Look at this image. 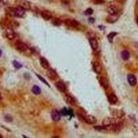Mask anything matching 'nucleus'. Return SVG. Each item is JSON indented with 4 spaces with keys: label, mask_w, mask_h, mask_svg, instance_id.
Instances as JSON below:
<instances>
[{
    "label": "nucleus",
    "mask_w": 138,
    "mask_h": 138,
    "mask_svg": "<svg viewBox=\"0 0 138 138\" xmlns=\"http://www.w3.org/2000/svg\"><path fill=\"white\" fill-rule=\"evenodd\" d=\"M12 13L13 16H15L17 17H22L25 14V9L21 6H18L13 9Z\"/></svg>",
    "instance_id": "obj_1"
},
{
    "label": "nucleus",
    "mask_w": 138,
    "mask_h": 138,
    "mask_svg": "<svg viewBox=\"0 0 138 138\" xmlns=\"http://www.w3.org/2000/svg\"><path fill=\"white\" fill-rule=\"evenodd\" d=\"M15 47L17 48V50H18L19 51L21 52V53H25L28 51V47L26 44H24V42L21 41H18L16 42L15 44Z\"/></svg>",
    "instance_id": "obj_2"
},
{
    "label": "nucleus",
    "mask_w": 138,
    "mask_h": 138,
    "mask_svg": "<svg viewBox=\"0 0 138 138\" xmlns=\"http://www.w3.org/2000/svg\"><path fill=\"white\" fill-rule=\"evenodd\" d=\"M46 75L47 77L51 80H56L57 78V75L56 72L52 69V68H48L47 71H46Z\"/></svg>",
    "instance_id": "obj_3"
},
{
    "label": "nucleus",
    "mask_w": 138,
    "mask_h": 138,
    "mask_svg": "<svg viewBox=\"0 0 138 138\" xmlns=\"http://www.w3.org/2000/svg\"><path fill=\"white\" fill-rule=\"evenodd\" d=\"M64 23L67 26L72 27V28H76L79 26V22L75 20H72V19H67L64 21Z\"/></svg>",
    "instance_id": "obj_4"
},
{
    "label": "nucleus",
    "mask_w": 138,
    "mask_h": 138,
    "mask_svg": "<svg viewBox=\"0 0 138 138\" xmlns=\"http://www.w3.org/2000/svg\"><path fill=\"white\" fill-rule=\"evenodd\" d=\"M84 119L85 121L88 124H94L96 123L97 122V119L96 118L92 116V115H86L84 117Z\"/></svg>",
    "instance_id": "obj_5"
},
{
    "label": "nucleus",
    "mask_w": 138,
    "mask_h": 138,
    "mask_svg": "<svg viewBox=\"0 0 138 138\" xmlns=\"http://www.w3.org/2000/svg\"><path fill=\"white\" fill-rule=\"evenodd\" d=\"M119 18V15L118 14H112L110 15H108L107 17H106V21L108 23H110V24H113L115 22H116Z\"/></svg>",
    "instance_id": "obj_6"
},
{
    "label": "nucleus",
    "mask_w": 138,
    "mask_h": 138,
    "mask_svg": "<svg viewBox=\"0 0 138 138\" xmlns=\"http://www.w3.org/2000/svg\"><path fill=\"white\" fill-rule=\"evenodd\" d=\"M117 122H118V121L115 120V119L111 118H105L103 120L102 124L104 126H108L110 125L114 124H115Z\"/></svg>",
    "instance_id": "obj_7"
},
{
    "label": "nucleus",
    "mask_w": 138,
    "mask_h": 138,
    "mask_svg": "<svg viewBox=\"0 0 138 138\" xmlns=\"http://www.w3.org/2000/svg\"><path fill=\"white\" fill-rule=\"evenodd\" d=\"M41 17H42L44 20H46V21L50 20L51 18H52L51 13L50 11H48V10H46L41 11Z\"/></svg>",
    "instance_id": "obj_8"
},
{
    "label": "nucleus",
    "mask_w": 138,
    "mask_h": 138,
    "mask_svg": "<svg viewBox=\"0 0 138 138\" xmlns=\"http://www.w3.org/2000/svg\"><path fill=\"white\" fill-rule=\"evenodd\" d=\"M51 117L54 122H58L61 119V115L60 112L57 110H53L51 112Z\"/></svg>",
    "instance_id": "obj_9"
},
{
    "label": "nucleus",
    "mask_w": 138,
    "mask_h": 138,
    "mask_svg": "<svg viewBox=\"0 0 138 138\" xmlns=\"http://www.w3.org/2000/svg\"><path fill=\"white\" fill-rule=\"evenodd\" d=\"M127 79H128V82L129 84L131 86H133L136 85V84H137V79H136L135 76H134L133 75H131V74L128 75L127 76Z\"/></svg>",
    "instance_id": "obj_10"
},
{
    "label": "nucleus",
    "mask_w": 138,
    "mask_h": 138,
    "mask_svg": "<svg viewBox=\"0 0 138 138\" xmlns=\"http://www.w3.org/2000/svg\"><path fill=\"white\" fill-rule=\"evenodd\" d=\"M108 102H110V104H115L118 102V97L115 94H113V93L110 94L108 96Z\"/></svg>",
    "instance_id": "obj_11"
},
{
    "label": "nucleus",
    "mask_w": 138,
    "mask_h": 138,
    "mask_svg": "<svg viewBox=\"0 0 138 138\" xmlns=\"http://www.w3.org/2000/svg\"><path fill=\"white\" fill-rule=\"evenodd\" d=\"M89 42H90V45L91 46V48L93 51H95L98 47V42H97V40L94 37L90 38L89 39Z\"/></svg>",
    "instance_id": "obj_12"
},
{
    "label": "nucleus",
    "mask_w": 138,
    "mask_h": 138,
    "mask_svg": "<svg viewBox=\"0 0 138 138\" xmlns=\"http://www.w3.org/2000/svg\"><path fill=\"white\" fill-rule=\"evenodd\" d=\"M55 86L60 92H64L66 91V86L61 82H57V83L55 84Z\"/></svg>",
    "instance_id": "obj_13"
},
{
    "label": "nucleus",
    "mask_w": 138,
    "mask_h": 138,
    "mask_svg": "<svg viewBox=\"0 0 138 138\" xmlns=\"http://www.w3.org/2000/svg\"><path fill=\"white\" fill-rule=\"evenodd\" d=\"M5 35H6V37L7 38L10 40H13L14 38L15 37V33L11 29H7L6 31Z\"/></svg>",
    "instance_id": "obj_14"
},
{
    "label": "nucleus",
    "mask_w": 138,
    "mask_h": 138,
    "mask_svg": "<svg viewBox=\"0 0 138 138\" xmlns=\"http://www.w3.org/2000/svg\"><path fill=\"white\" fill-rule=\"evenodd\" d=\"M99 82H100V84L102 85V86L104 88L107 89L108 88V86H109V82L106 77H101L100 79H99Z\"/></svg>",
    "instance_id": "obj_15"
},
{
    "label": "nucleus",
    "mask_w": 138,
    "mask_h": 138,
    "mask_svg": "<svg viewBox=\"0 0 138 138\" xmlns=\"http://www.w3.org/2000/svg\"><path fill=\"white\" fill-rule=\"evenodd\" d=\"M40 62L41 66H42L44 69H48L49 68V63L47 61V59H46L44 57H41L40 58Z\"/></svg>",
    "instance_id": "obj_16"
},
{
    "label": "nucleus",
    "mask_w": 138,
    "mask_h": 138,
    "mask_svg": "<svg viewBox=\"0 0 138 138\" xmlns=\"http://www.w3.org/2000/svg\"><path fill=\"white\" fill-rule=\"evenodd\" d=\"M93 69H94L95 72H97V74H99V73H101L102 71V67L99 62L95 61L93 64Z\"/></svg>",
    "instance_id": "obj_17"
},
{
    "label": "nucleus",
    "mask_w": 138,
    "mask_h": 138,
    "mask_svg": "<svg viewBox=\"0 0 138 138\" xmlns=\"http://www.w3.org/2000/svg\"><path fill=\"white\" fill-rule=\"evenodd\" d=\"M64 99H65L66 103L68 104H71V105H75V99L69 95H64Z\"/></svg>",
    "instance_id": "obj_18"
},
{
    "label": "nucleus",
    "mask_w": 138,
    "mask_h": 138,
    "mask_svg": "<svg viewBox=\"0 0 138 138\" xmlns=\"http://www.w3.org/2000/svg\"><path fill=\"white\" fill-rule=\"evenodd\" d=\"M107 11L109 14H118V8L115 6H110L108 7L107 8Z\"/></svg>",
    "instance_id": "obj_19"
},
{
    "label": "nucleus",
    "mask_w": 138,
    "mask_h": 138,
    "mask_svg": "<svg viewBox=\"0 0 138 138\" xmlns=\"http://www.w3.org/2000/svg\"><path fill=\"white\" fill-rule=\"evenodd\" d=\"M121 57L124 60H128L130 57V53L127 51H123L121 53Z\"/></svg>",
    "instance_id": "obj_20"
},
{
    "label": "nucleus",
    "mask_w": 138,
    "mask_h": 138,
    "mask_svg": "<svg viewBox=\"0 0 138 138\" xmlns=\"http://www.w3.org/2000/svg\"><path fill=\"white\" fill-rule=\"evenodd\" d=\"M20 6H21L23 8H24L25 10H28L31 8V5H30V3L26 1H22Z\"/></svg>",
    "instance_id": "obj_21"
},
{
    "label": "nucleus",
    "mask_w": 138,
    "mask_h": 138,
    "mask_svg": "<svg viewBox=\"0 0 138 138\" xmlns=\"http://www.w3.org/2000/svg\"><path fill=\"white\" fill-rule=\"evenodd\" d=\"M32 91H33V92L35 95H40V93H41V89H40L39 86H34L32 88Z\"/></svg>",
    "instance_id": "obj_22"
},
{
    "label": "nucleus",
    "mask_w": 138,
    "mask_h": 138,
    "mask_svg": "<svg viewBox=\"0 0 138 138\" xmlns=\"http://www.w3.org/2000/svg\"><path fill=\"white\" fill-rule=\"evenodd\" d=\"M116 35H117V33H115V32H112V33H109L108 35V40L109 41V42H112L113 38Z\"/></svg>",
    "instance_id": "obj_23"
},
{
    "label": "nucleus",
    "mask_w": 138,
    "mask_h": 138,
    "mask_svg": "<svg viewBox=\"0 0 138 138\" xmlns=\"http://www.w3.org/2000/svg\"><path fill=\"white\" fill-rule=\"evenodd\" d=\"M94 128L98 131H106V127L104 126H94Z\"/></svg>",
    "instance_id": "obj_24"
},
{
    "label": "nucleus",
    "mask_w": 138,
    "mask_h": 138,
    "mask_svg": "<svg viewBox=\"0 0 138 138\" xmlns=\"http://www.w3.org/2000/svg\"><path fill=\"white\" fill-rule=\"evenodd\" d=\"M13 64L14 67H15V68H17V69H19V68L22 67V65H21L20 63H19L18 61H13Z\"/></svg>",
    "instance_id": "obj_25"
},
{
    "label": "nucleus",
    "mask_w": 138,
    "mask_h": 138,
    "mask_svg": "<svg viewBox=\"0 0 138 138\" xmlns=\"http://www.w3.org/2000/svg\"><path fill=\"white\" fill-rule=\"evenodd\" d=\"M119 114H121V115H124L123 112L122 111H119V110H118V111H115V112L113 113V115H115L117 118H121V116L119 115Z\"/></svg>",
    "instance_id": "obj_26"
},
{
    "label": "nucleus",
    "mask_w": 138,
    "mask_h": 138,
    "mask_svg": "<svg viewBox=\"0 0 138 138\" xmlns=\"http://www.w3.org/2000/svg\"><path fill=\"white\" fill-rule=\"evenodd\" d=\"M52 23L55 26H60V24H61V21L58 20V19H54L53 21H52Z\"/></svg>",
    "instance_id": "obj_27"
},
{
    "label": "nucleus",
    "mask_w": 138,
    "mask_h": 138,
    "mask_svg": "<svg viewBox=\"0 0 138 138\" xmlns=\"http://www.w3.org/2000/svg\"><path fill=\"white\" fill-rule=\"evenodd\" d=\"M93 13V10L92 8H89L88 9H86L85 11V15H91Z\"/></svg>",
    "instance_id": "obj_28"
},
{
    "label": "nucleus",
    "mask_w": 138,
    "mask_h": 138,
    "mask_svg": "<svg viewBox=\"0 0 138 138\" xmlns=\"http://www.w3.org/2000/svg\"><path fill=\"white\" fill-rule=\"evenodd\" d=\"M104 2V0H94V4H103Z\"/></svg>",
    "instance_id": "obj_29"
},
{
    "label": "nucleus",
    "mask_w": 138,
    "mask_h": 138,
    "mask_svg": "<svg viewBox=\"0 0 138 138\" xmlns=\"http://www.w3.org/2000/svg\"><path fill=\"white\" fill-rule=\"evenodd\" d=\"M37 75V77H39V78H40V79H41V81H42V82H44V83H45V84H47V85H48V86H49V85H48V83H47V82H46V81H45V80H44V79H43V78H42V77H41V76H39V75Z\"/></svg>",
    "instance_id": "obj_30"
},
{
    "label": "nucleus",
    "mask_w": 138,
    "mask_h": 138,
    "mask_svg": "<svg viewBox=\"0 0 138 138\" xmlns=\"http://www.w3.org/2000/svg\"><path fill=\"white\" fill-rule=\"evenodd\" d=\"M118 1H119V2H121V3H124L126 0H118Z\"/></svg>",
    "instance_id": "obj_31"
},
{
    "label": "nucleus",
    "mask_w": 138,
    "mask_h": 138,
    "mask_svg": "<svg viewBox=\"0 0 138 138\" xmlns=\"http://www.w3.org/2000/svg\"><path fill=\"white\" fill-rule=\"evenodd\" d=\"M136 21H137V24H138V17H137V18H136Z\"/></svg>",
    "instance_id": "obj_32"
},
{
    "label": "nucleus",
    "mask_w": 138,
    "mask_h": 138,
    "mask_svg": "<svg viewBox=\"0 0 138 138\" xmlns=\"http://www.w3.org/2000/svg\"><path fill=\"white\" fill-rule=\"evenodd\" d=\"M1 54H2V51L0 50V57H1Z\"/></svg>",
    "instance_id": "obj_33"
},
{
    "label": "nucleus",
    "mask_w": 138,
    "mask_h": 138,
    "mask_svg": "<svg viewBox=\"0 0 138 138\" xmlns=\"http://www.w3.org/2000/svg\"><path fill=\"white\" fill-rule=\"evenodd\" d=\"M1 99V93H0V100Z\"/></svg>",
    "instance_id": "obj_34"
},
{
    "label": "nucleus",
    "mask_w": 138,
    "mask_h": 138,
    "mask_svg": "<svg viewBox=\"0 0 138 138\" xmlns=\"http://www.w3.org/2000/svg\"><path fill=\"white\" fill-rule=\"evenodd\" d=\"M0 138H2V136H1V135L0 134Z\"/></svg>",
    "instance_id": "obj_35"
},
{
    "label": "nucleus",
    "mask_w": 138,
    "mask_h": 138,
    "mask_svg": "<svg viewBox=\"0 0 138 138\" xmlns=\"http://www.w3.org/2000/svg\"><path fill=\"white\" fill-rule=\"evenodd\" d=\"M0 1H1V0H0Z\"/></svg>",
    "instance_id": "obj_36"
}]
</instances>
